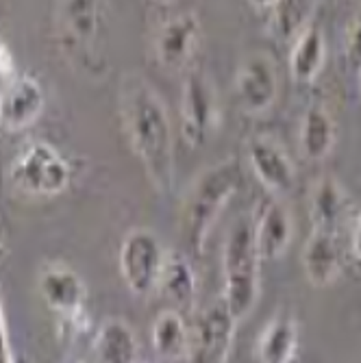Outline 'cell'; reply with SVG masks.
<instances>
[{
  "label": "cell",
  "instance_id": "cell-19",
  "mask_svg": "<svg viewBox=\"0 0 361 363\" xmlns=\"http://www.w3.org/2000/svg\"><path fill=\"white\" fill-rule=\"evenodd\" d=\"M326 61V40L318 24L309 22L299 38L294 40L289 52V74L296 83H311L324 68Z\"/></svg>",
  "mask_w": 361,
  "mask_h": 363
},
{
  "label": "cell",
  "instance_id": "cell-23",
  "mask_svg": "<svg viewBox=\"0 0 361 363\" xmlns=\"http://www.w3.org/2000/svg\"><path fill=\"white\" fill-rule=\"evenodd\" d=\"M316 0H277L272 11V33L281 42H294L299 33L311 22Z\"/></svg>",
  "mask_w": 361,
  "mask_h": 363
},
{
  "label": "cell",
  "instance_id": "cell-4",
  "mask_svg": "<svg viewBox=\"0 0 361 363\" xmlns=\"http://www.w3.org/2000/svg\"><path fill=\"white\" fill-rule=\"evenodd\" d=\"M11 185L28 196H59L68 189L72 168L52 144L30 142L11 163Z\"/></svg>",
  "mask_w": 361,
  "mask_h": 363
},
{
  "label": "cell",
  "instance_id": "cell-18",
  "mask_svg": "<svg viewBox=\"0 0 361 363\" xmlns=\"http://www.w3.org/2000/svg\"><path fill=\"white\" fill-rule=\"evenodd\" d=\"M157 289L166 294L179 311H191L196 307V296H199V277H196L191 261L181 252H166Z\"/></svg>",
  "mask_w": 361,
  "mask_h": 363
},
{
  "label": "cell",
  "instance_id": "cell-13",
  "mask_svg": "<svg viewBox=\"0 0 361 363\" xmlns=\"http://www.w3.org/2000/svg\"><path fill=\"white\" fill-rule=\"evenodd\" d=\"M248 161L255 177L272 194H287L296 183L291 159L270 138H252L248 142Z\"/></svg>",
  "mask_w": 361,
  "mask_h": 363
},
{
  "label": "cell",
  "instance_id": "cell-11",
  "mask_svg": "<svg viewBox=\"0 0 361 363\" xmlns=\"http://www.w3.org/2000/svg\"><path fill=\"white\" fill-rule=\"evenodd\" d=\"M342 230L313 228L303 248V270L313 287H329L338 281L344 263Z\"/></svg>",
  "mask_w": 361,
  "mask_h": 363
},
{
  "label": "cell",
  "instance_id": "cell-24",
  "mask_svg": "<svg viewBox=\"0 0 361 363\" xmlns=\"http://www.w3.org/2000/svg\"><path fill=\"white\" fill-rule=\"evenodd\" d=\"M346 59L350 63V68L361 72V18L350 26L348 38H346Z\"/></svg>",
  "mask_w": 361,
  "mask_h": 363
},
{
  "label": "cell",
  "instance_id": "cell-30",
  "mask_svg": "<svg viewBox=\"0 0 361 363\" xmlns=\"http://www.w3.org/2000/svg\"><path fill=\"white\" fill-rule=\"evenodd\" d=\"M155 3H163V5H166V3H172V0H155Z\"/></svg>",
  "mask_w": 361,
  "mask_h": 363
},
{
  "label": "cell",
  "instance_id": "cell-8",
  "mask_svg": "<svg viewBox=\"0 0 361 363\" xmlns=\"http://www.w3.org/2000/svg\"><path fill=\"white\" fill-rule=\"evenodd\" d=\"M235 89L240 105L246 113H266L279 96V74L274 61L264 52L246 57L235 77Z\"/></svg>",
  "mask_w": 361,
  "mask_h": 363
},
{
  "label": "cell",
  "instance_id": "cell-12",
  "mask_svg": "<svg viewBox=\"0 0 361 363\" xmlns=\"http://www.w3.org/2000/svg\"><path fill=\"white\" fill-rule=\"evenodd\" d=\"M252 233L261 261L281 259L294 238V220L289 207L281 201H264L252 220Z\"/></svg>",
  "mask_w": 361,
  "mask_h": 363
},
{
  "label": "cell",
  "instance_id": "cell-16",
  "mask_svg": "<svg viewBox=\"0 0 361 363\" xmlns=\"http://www.w3.org/2000/svg\"><path fill=\"white\" fill-rule=\"evenodd\" d=\"M94 361L101 363H133L140 357V344L124 320L109 318L105 320L91 340Z\"/></svg>",
  "mask_w": 361,
  "mask_h": 363
},
{
  "label": "cell",
  "instance_id": "cell-9",
  "mask_svg": "<svg viewBox=\"0 0 361 363\" xmlns=\"http://www.w3.org/2000/svg\"><path fill=\"white\" fill-rule=\"evenodd\" d=\"M46 107V94L30 74H16L5 81L0 91V126L5 130H24L35 124Z\"/></svg>",
  "mask_w": 361,
  "mask_h": 363
},
{
  "label": "cell",
  "instance_id": "cell-7",
  "mask_svg": "<svg viewBox=\"0 0 361 363\" xmlns=\"http://www.w3.org/2000/svg\"><path fill=\"white\" fill-rule=\"evenodd\" d=\"M238 318L231 313L224 298L205 307L189 326V354L187 361L224 363L231 357Z\"/></svg>",
  "mask_w": 361,
  "mask_h": 363
},
{
  "label": "cell",
  "instance_id": "cell-26",
  "mask_svg": "<svg viewBox=\"0 0 361 363\" xmlns=\"http://www.w3.org/2000/svg\"><path fill=\"white\" fill-rule=\"evenodd\" d=\"M350 259L361 270V209L352 216V230H350Z\"/></svg>",
  "mask_w": 361,
  "mask_h": 363
},
{
  "label": "cell",
  "instance_id": "cell-14",
  "mask_svg": "<svg viewBox=\"0 0 361 363\" xmlns=\"http://www.w3.org/2000/svg\"><path fill=\"white\" fill-rule=\"evenodd\" d=\"M40 291L44 303L57 315H70L85 309L87 287L83 279L65 263H48L40 277Z\"/></svg>",
  "mask_w": 361,
  "mask_h": 363
},
{
  "label": "cell",
  "instance_id": "cell-2",
  "mask_svg": "<svg viewBox=\"0 0 361 363\" xmlns=\"http://www.w3.org/2000/svg\"><path fill=\"white\" fill-rule=\"evenodd\" d=\"M242 179L240 161L226 159L207 168L189 187L183 205L181 230L191 257H201L205 252L211 228L226 203L240 191Z\"/></svg>",
  "mask_w": 361,
  "mask_h": 363
},
{
  "label": "cell",
  "instance_id": "cell-25",
  "mask_svg": "<svg viewBox=\"0 0 361 363\" xmlns=\"http://www.w3.org/2000/svg\"><path fill=\"white\" fill-rule=\"evenodd\" d=\"M16 361L11 342H9V328H7V313L3 303V289H0V363H11Z\"/></svg>",
  "mask_w": 361,
  "mask_h": 363
},
{
  "label": "cell",
  "instance_id": "cell-28",
  "mask_svg": "<svg viewBox=\"0 0 361 363\" xmlns=\"http://www.w3.org/2000/svg\"><path fill=\"white\" fill-rule=\"evenodd\" d=\"M274 3H277V0H250V5L257 7V9H270Z\"/></svg>",
  "mask_w": 361,
  "mask_h": 363
},
{
  "label": "cell",
  "instance_id": "cell-22",
  "mask_svg": "<svg viewBox=\"0 0 361 363\" xmlns=\"http://www.w3.org/2000/svg\"><path fill=\"white\" fill-rule=\"evenodd\" d=\"M61 22L74 42H94L101 28V0H63Z\"/></svg>",
  "mask_w": 361,
  "mask_h": 363
},
{
  "label": "cell",
  "instance_id": "cell-1",
  "mask_svg": "<svg viewBox=\"0 0 361 363\" xmlns=\"http://www.w3.org/2000/svg\"><path fill=\"white\" fill-rule=\"evenodd\" d=\"M120 116L128 144L150 183L168 194L174 185V140L161 96L144 79L128 77L120 94Z\"/></svg>",
  "mask_w": 361,
  "mask_h": 363
},
{
  "label": "cell",
  "instance_id": "cell-6",
  "mask_svg": "<svg viewBox=\"0 0 361 363\" xmlns=\"http://www.w3.org/2000/svg\"><path fill=\"white\" fill-rule=\"evenodd\" d=\"M166 250L152 230L135 228L126 233L120 246V274L135 296H150L159 287Z\"/></svg>",
  "mask_w": 361,
  "mask_h": 363
},
{
  "label": "cell",
  "instance_id": "cell-10",
  "mask_svg": "<svg viewBox=\"0 0 361 363\" xmlns=\"http://www.w3.org/2000/svg\"><path fill=\"white\" fill-rule=\"evenodd\" d=\"M199 46H201V20L194 11L179 13L168 22H163L155 40L157 59L168 70H183L194 59Z\"/></svg>",
  "mask_w": 361,
  "mask_h": 363
},
{
  "label": "cell",
  "instance_id": "cell-31",
  "mask_svg": "<svg viewBox=\"0 0 361 363\" xmlns=\"http://www.w3.org/2000/svg\"><path fill=\"white\" fill-rule=\"evenodd\" d=\"M359 74H361V72H359Z\"/></svg>",
  "mask_w": 361,
  "mask_h": 363
},
{
  "label": "cell",
  "instance_id": "cell-29",
  "mask_svg": "<svg viewBox=\"0 0 361 363\" xmlns=\"http://www.w3.org/2000/svg\"><path fill=\"white\" fill-rule=\"evenodd\" d=\"M5 255H7V246H5L3 238H0V261H3V259H5Z\"/></svg>",
  "mask_w": 361,
  "mask_h": 363
},
{
  "label": "cell",
  "instance_id": "cell-20",
  "mask_svg": "<svg viewBox=\"0 0 361 363\" xmlns=\"http://www.w3.org/2000/svg\"><path fill=\"white\" fill-rule=\"evenodd\" d=\"M152 350L163 361H187L189 354V326L179 309L161 311L150 331Z\"/></svg>",
  "mask_w": 361,
  "mask_h": 363
},
{
  "label": "cell",
  "instance_id": "cell-21",
  "mask_svg": "<svg viewBox=\"0 0 361 363\" xmlns=\"http://www.w3.org/2000/svg\"><path fill=\"white\" fill-rule=\"evenodd\" d=\"M335 138L338 126L333 116L322 105L309 107L301 124V148L305 157L311 161H322L324 157H329V152L335 146Z\"/></svg>",
  "mask_w": 361,
  "mask_h": 363
},
{
  "label": "cell",
  "instance_id": "cell-3",
  "mask_svg": "<svg viewBox=\"0 0 361 363\" xmlns=\"http://www.w3.org/2000/svg\"><path fill=\"white\" fill-rule=\"evenodd\" d=\"M261 257L255 246L252 220L240 218L228 230L222 255L224 291L222 298L238 320H244L259 298Z\"/></svg>",
  "mask_w": 361,
  "mask_h": 363
},
{
  "label": "cell",
  "instance_id": "cell-27",
  "mask_svg": "<svg viewBox=\"0 0 361 363\" xmlns=\"http://www.w3.org/2000/svg\"><path fill=\"white\" fill-rule=\"evenodd\" d=\"M11 77H16V61L9 46L0 42V79L9 81Z\"/></svg>",
  "mask_w": 361,
  "mask_h": 363
},
{
  "label": "cell",
  "instance_id": "cell-17",
  "mask_svg": "<svg viewBox=\"0 0 361 363\" xmlns=\"http://www.w3.org/2000/svg\"><path fill=\"white\" fill-rule=\"evenodd\" d=\"M348 196L342 183L333 177H320L309 196V211L313 228L342 230V224L348 218Z\"/></svg>",
  "mask_w": 361,
  "mask_h": 363
},
{
  "label": "cell",
  "instance_id": "cell-15",
  "mask_svg": "<svg viewBox=\"0 0 361 363\" xmlns=\"http://www.w3.org/2000/svg\"><path fill=\"white\" fill-rule=\"evenodd\" d=\"M301 346L299 320L289 311H279L261 331L255 357L261 363H289L296 359Z\"/></svg>",
  "mask_w": 361,
  "mask_h": 363
},
{
  "label": "cell",
  "instance_id": "cell-5",
  "mask_svg": "<svg viewBox=\"0 0 361 363\" xmlns=\"http://www.w3.org/2000/svg\"><path fill=\"white\" fill-rule=\"evenodd\" d=\"M220 126V101L211 79L203 70H189L181 98V135L187 146L207 144Z\"/></svg>",
  "mask_w": 361,
  "mask_h": 363
}]
</instances>
